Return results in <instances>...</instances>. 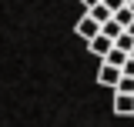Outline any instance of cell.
Instances as JSON below:
<instances>
[{"instance_id": "8", "label": "cell", "mask_w": 134, "mask_h": 127, "mask_svg": "<svg viewBox=\"0 0 134 127\" xmlns=\"http://www.w3.org/2000/svg\"><path fill=\"white\" fill-rule=\"evenodd\" d=\"M114 47H121V50H127V54H131V50H134V33H131V30H124V33L114 40Z\"/></svg>"}, {"instance_id": "13", "label": "cell", "mask_w": 134, "mask_h": 127, "mask_svg": "<svg viewBox=\"0 0 134 127\" xmlns=\"http://www.w3.org/2000/svg\"><path fill=\"white\" fill-rule=\"evenodd\" d=\"M127 7H131V10H134V0H131V3H127Z\"/></svg>"}, {"instance_id": "3", "label": "cell", "mask_w": 134, "mask_h": 127, "mask_svg": "<svg viewBox=\"0 0 134 127\" xmlns=\"http://www.w3.org/2000/svg\"><path fill=\"white\" fill-rule=\"evenodd\" d=\"M87 47H91V54H97V57H107V54L114 50V37H107V33H97V37H94Z\"/></svg>"}, {"instance_id": "1", "label": "cell", "mask_w": 134, "mask_h": 127, "mask_svg": "<svg viewBox=\"0 0 134 127\" xmlns=\"http://www.w3.org/2000/svg\"><path fill=\"white\" fill-rule=\"evenodd\" d=\"M74 30H77V37H81L84 44H91L97 33H104V24H100V20H94L91 14H84L81 20H77V27H74Z\"/></svg>"}, {"instance_id": "2", "label": "cell", "mask_w": 134, "mask_h": 127, "mask_svg": "<svg viewBox=\"0 0 134 127\" xmlns=\"http://www.w3.org/2000/svg\"><path fill=\"white\" fill-rule=\"evenodd\" d=\"M121 77H124L121 67H114V63H107V60L100 63V70H97V84H100V87H117Z\"/></svg>"}, {"instance_id": "5", "label": "cell", "mask_w": 134, "mask_h": 127, "mask_svg": "<svg viewBox=\"0 0 134 127\" xmlns=\"http://www.w3.org/2000/svg\"><path fill=\"white\" fill-rule=\"evenodd\" d=\"M87 14L94 17V20H100V24H107V20H114V10H111L107 3H97V7H91Z\"/></svg>"}, {"instance_id": "14", "label": "cell", "mask_w": 134, "mask_h": 127, "mask_svg": "<svg viewBox=\"0 0 134 127\" xmlns=\"http://www.w3.org/2000/svg\"><path fill=\"white\" fill-rule=\"evenodd\" d=\"M131 57H134V50H131Z\"/></svg>"}, {"instance_id": "15", "label": "cell", "mask_w": 134, "mask_h": 127, "mask_svg": "<svg viewBox=\"0 0 134 127\" xmlns=\"http://www.w3.org/2000/svg\"><path fill=\"white\" fill-rule=\"evenodd\" d=\"M127 3H131V0H127Z\"/></svg>"}, {"instance_id": "11", "label": "cell", "mask_w": 134, "mask_h": 127, "mask_svg": "<svg viewBox=\"0 0 134 127\" xmlns=\"http://www.w3.org/2000/svg\"><path fill=\"white\" fill-rule=\"evenodd\" d=\"M104 3H107V7H111L114 14H117V10H121V7H127V0H104Z\"/></svg>"}, {"instance_id": "4", "label": "cell", "mask_w": 134, "mask_h": 127, "mask_svg": "<svg viewBox=\"0 0 134 127\" xmlns=\"http://www.w3.org/2000/svg\"><path fill=\"white\" fill-rule=\"evenodd\" d=\"M114 114L134 117V94H114Z\"/></svg>"}, {"instance_id": "6", "label": "cell", "mask_w": 134, "mask_h": 127, "mask_svg": "<svg viewBox=\"0 0 134 127\" xmlns=\"http://www.w3.org/2000/svg\"><path fill=\"white\" fill-rule=\"evenodd\" d=\"M104 60H107V63H114V67H121V70H124V63L131 60V54H127V50H121V47H114L111 54H107V57H104Z\"/></svg>"}, {"instance_id": "12", "label": "cell", "mask_w": 134, "mask_h": 127, "mask_svg": "<svg viewBox=\"0 0 134 127\" xmlns=\"http://www.w3.org/2000/svg\"><path fill=\"white\" fill-rule=\"evenodd\" d=\"M84 7H87V10H91V7H97V3H104V0H81Z\"/></svg>"}, {"instance_id": "7", "label": "cell", "mask_w": 134, "mask_h": 127, "mask_svg": "<svg viewBox=\"0 0 134 127\" xmlns=\"http://www.w3.org/2000/svg\"><path fill=\"white\" fill-rule=\"evenodd\" d=\"M114 20L121 24V27H124V30H127V27L134 24V10H131V7H121V10L114 14Z\"/></svg>"}, {"instance_id": "9", "label": "cell", "mask_w": 134, "mask_h": 127, "mask_svg": "<svg viewBox=\"0 0 134 127\" xmlns=\"http://www.w3.org/2000/svg\"><path fill=\"white\" fill-rule=\"evenodd\" d=\"M114 94H134V77H127V74H124V77H121V84L114 87Z\"/></svg>"}, {"instance_id": "10", "label": "cell", "mask_w": 134, "mask_h": 127, "mask_svg": "<svg viewBox=\"0 0 134 127\" xmlns=\"http://www.w3.org/2000/svg\"><path fill=\"white\" fill-rule=\"evenodd\" d=\"M104 33H107V37H121V33H124V27H121V24H117V20H107V24H104Z\"/></svg>"}]
</instances>
